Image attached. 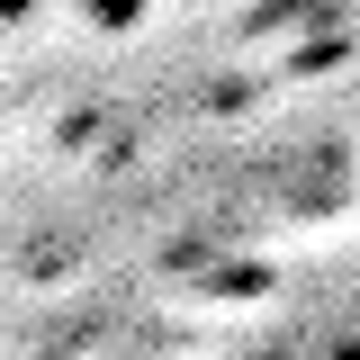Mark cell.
Wrapping results in <instances>:
<instances>
[{
	"label": "cell",
	"instance_id": "cell-1",
	"mask_svg": "<svg viewBox=\"0 0 360 360\" xmlns=\"http://www.w3.org/2000/svg\"><path fill=\"white\" fill-rule=\"evenodd\" d=\"M90 18H99V27H135V18H144V9H153V0H82Z\"/></svg>",
	"mask_w": 360,
	"mask_h": 360
}]
</instances>
